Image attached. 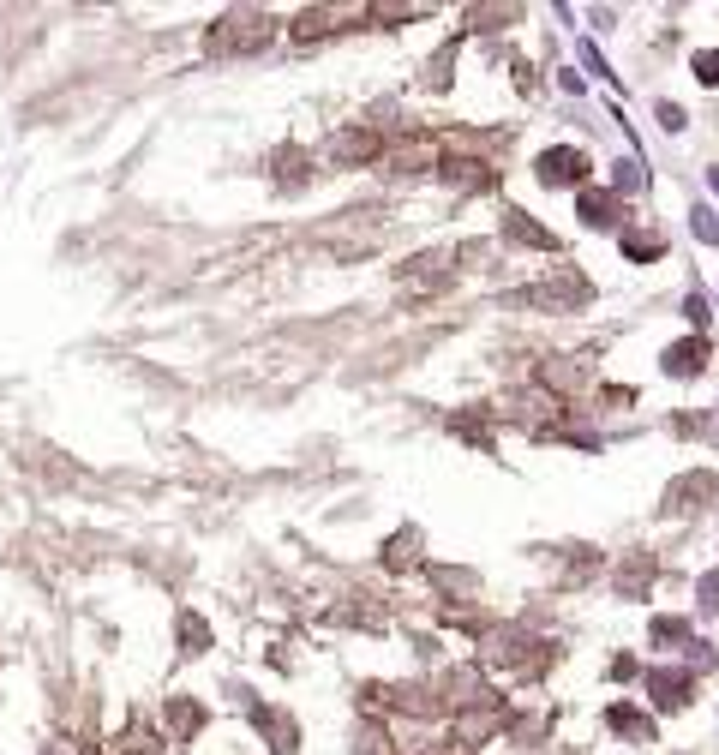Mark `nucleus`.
Listing matches in <instances>:
<instances>
[{"label":"nucleus","mask_w":719,"mask_h":755,"mask_svg":"<svg viewBox=\"0 0 719 755\" xmlns=\"http://www.w3.org/2000/svg\"><path fill=\"white\" fill-rule=\"evenodd\" d=\"M576 216H582V228H618V192L606 186V192H582V204H576Z\"/></svg>","instance_id":"3"},{"label":"nucleus","mask_w":719,"mask_h":755,"mask_svg":"<svg viewBox=\"0 0 719 755\" xmlns=\"http://www.w3.org/2000/svg\"><path fill=\"white\" fill-rule=\"evenodd\" d=\"M654 636H660V642H678V636H684V624H678V618H660V624H654Z\"/></svg>","instance_id":"15"},{"label":"nucleus","mask_w":719,"mask_h":755,"mask_svg":"<svg viewBox=\"0 0 719 755\" xmlns=\"http://www.w3.org/2000/svg\"><path fill=\"white\" fill-rule=\"evenodd\" d=\"M696 606H702V612H719V570H708V576L696 582Z\"/></svg>","instance_id":"9"},{"label":"nucleus","mask_w":719,"mask_h":755,"mask_svg":"<svg viewBox=\"0 0 719 755\" xmlns=\"http://www.w3.org/2000/svg\"><path fill=\"white\" fill-rule=\"evenodd\" d=\"M624 252H630L636 264H648V258H660V252H666V240H660V234H636V228H630V234H624Z\"/></svg>","instance_id":"6"},{"label":"nucleus","mask_w":719,"mask_h":755,"mask_svg":"<svg viewBox=\"0 0 719 755\" xmlns=\"http://www.w3.org/2000/svg\"><path fill=\"white\" fill-rule=\"evenodd\" d=\"M690 234H696L702 246H719V216L708 210V204H696V210H690Z\"/></svg>","instance_id":"7"},{"label":"nucleus","mask_w":719,"mask_h":755,"mask_svg":"<svg viewBox=\"0 0 719 755\" xmlns=\"http://www.w3.org/2000/svg\"><path fill=\"white\" fill-rule=\"evenodd\" d=\"M690 690H696V678H690V672H672V666H654V672H648V696H660L666 708H684V702H690Z\"/></svg>","instance_id":"2"},{"label":"nucleus","mask_w":719,"mask_h":755,"mask_svg":"<svg viewBox=\"0 0 719 755\" xmlns=\"http://www.w3.org/2000/svg\"><path fill=\"white\" fill-rule=\"evenodd\" d=\"M588 150H576V144H552V150H540V186H582L588 180Z\"/></svg>","instance_id":"1"},{"label":"nucleus","mask_w":719,"mask_h":755,"mask_svg":"<svg viewBox=\"0 0 719 755\" xmlns=\"http://www.w3.org/2000/svg\"><path fill=\"white\" fill-rule=\"evenodd\" d=\"M582 66H588V72H600V78H612V66L600 60V48H594V42H582Z\"/></svg>","instance_id":"14"},{"label":"nucleus","mask_w":719,"mask_h":755,"mask_svg":"<svg viewBox=\"0 0 719 755\" xmlns=\"http://www.w3.org/2000/svg\"><path fill=\"white\" fill-rule=\"evenodd\" d=\"M606 726H612V732H630V738H648V744H654V720H642L630 702H618V708L606 714Z\"/></svg>","instance_id":"5"},{"label":"nucleus","mask_w":719,"mask_h":755,"mask_svg":"<svg viewBox=\"0 0 719 755\" xmlns=\"http://www.w3.org/2000/svg\"><path fill=\"white\" fill-rule=\"evenodd\" d=\"M696 78H702V84H719V48H702V54H696Z\"/></svg>","instance_id":"11"},{"label":"nucleus","mask_w":719,"mask_h":755,"mask_svg":"<svg viewBox=\"0 0 719 755\" xmlns=\"http://www.w3.org/2000/svg\"><path fill=\"white\" fill-rule=\"evenodd\" d=\"M708 180H714V192H719V162H714V168H708Z\"/></svg>","instance_id":"16"},{"label":"nucleus","mask_w":719,"mask_h":755,"mask_svg":"<svg viewBox=\"0 0 719 755\" xmlns=\"http://www.w3.org/2000/svg\"><path fill=\"white\" fill-rule=\"evenodd\" d=\"M654 114H660V126H666V132H684V126H690V120H684V108H678V102H660V108H654Z\"/></svg>","instance_id":"12"},{"label":"nucleus","mask_w":719,"mask_h":755,"mask_svg":"<svg viewBox=\"0 0 719 755\" xmlns=\"http://www.w3.org/2000/svg\"><path fill=\"white\" fill-rule=\"evenodd\" d=\"M708 366V342L702 336H690V342H672L666 348V378H696Z\"/></svg>","instance_id":"4"},{"label":"nucleus","mask_w":719,"mask_h":755,"mask_svg":"<svg viewBox=\"0 0 719 755\" xmlns=\"http://www.w3.org/2000/svg\"><path fill=\"white\" fill-rule=\"evenodd\" d=\"M504 216H510V228H516L522 240H534V246H552V234H546V228H534V222H528L522 210H504Z\"/></svg>","instance_id":"8"},{"label":"nucleus","mask_w":719,"mask_h":755,"mask_svg":"<svg viewBox=\"0 0 719 755\" xmlns=\"http://www.w3.org/2000/svg\"><path fill=\"white\" fill-rule=\"evenodd\" d=\"M642 186V168L636 162H618V174H612V192H636Z\"/></svg>","instance_id":"10"},{"label":"nucleus","mask_w":719,"mask_h":755,"mask_svg":"<svg viewBox=\"0 0 719 755\" xmlns=\"http://www.w3.org/2000/svg\"><path fill=\"white\" fill-rule=\"evenodd\" d=\"M684 318H690L696 330L708 324V300H702V288H690V300H684Z\"/></svg>","instance_id":"13"}]
</instances>
